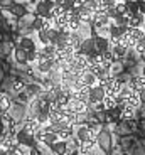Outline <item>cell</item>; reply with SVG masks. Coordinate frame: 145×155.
<instances>
[{"instance_id":"6da1fadb","label":"cell","mask_w":145,"mask_h":155,"mask_svg":"<svg viewBox=\"0 0 145 155\" xmlns=\"http://www.w3.org/2000/svg\"><path fill=\"white\" fill-rule=\"evenodd\" d=\"M123 83L118 79V78H110L108 81L103 84V88H105V93L106 94H110V96H117L118 93H120V89H122Z\"/></svg>"},{"instance_id":"7a4b0ae2","label":"cell","mask_w":145,"mask_h":155,"mask_svg":"<svg viewBox=\"0 0 145 155\" xmlns=\"http://www.w3.org/2000/svg\"><path fill=\"white\" fill-rule=\"evenodd\" d=\"M106 96L105 93V88L103 84H94L91 86V91H90V100H88V105H94V103H98V101H103V98Z\"/></svg>"},{"instance_id":"3957f363","label":"cell","mask_w":145,"mask_h":155,"mask_svg":"<svg viewBox=\"0 0 145 155\" xmlns=\"http://www.w3.org/2000/svg\"><path fill=\"white\" fill-rule=\"evenodd\" d=\"M54 0H39L37 5H35V14L39 17H47L49 12L54 8Z\"/></svg>"},{"instance_id":"277c9868","label":"cell","mask_w":145,"mask_h":155,"mask_svg":"<svg viewBox=\"0 0 145 155\" xmlns=\"http://www.w3.org/2000/svg\"><path fill=\"white\" fill-rule=\"evenodd\" d=\"M22 128L29 133V135H34V133L41 128V123L37 121V118H29V116H25V121H24Z\"/></svg>"},{"instance_id":"5b68a950","label":"cell","mask_w":145,"mask_h":155,"mask_svg":"<svg viewBox=\"0 0 145 155\" xmlns=\"http://www.w3.org/2000/svg\"><path fill=\"white\" fill-rule=\"evenodd\" d=\"M69 106L71 110L74 113H78V115H81V113H86L88 111V103H84V101L78 100V98H73V100L69 101Z\"/></svg>"},{"instance_id":"8992f818","label":"cell","mask_w":145,"mask_h":155,"mask_svg":"<svg viewBox=\"0 0 145 155\" xmlns=\"http://www.w3.org/2000/svg\"><path fill=\"white\" fill-rule=\"evenodd\" d=\"M127 84L132 88V91H142L145 88V76L143 74H138V76H133Z\"/></svg>"},{"instance_id":"52a82bcc","label":"cell","mask_w":145,"mask_h":155,"mask_svg":"<svg viewBox=\"0 0 145 155\" xmlns=\"http://www.w3.org/2000/svg\"><path fill=\"white\" fill-rule=\"evenodd\" d=\"M94 41V47L100 51V52H105V51L110 49V37H101V35H96L93 37Z\"/></svg>"},{"instance_id":"ba28073f","label":"cell","mask_w":145,"mask_h":155,"mask_svg":"<svg viewBox=\"0 0 145 155\" xmlns=\"http://www.w3.org/2000/svg\"><path fill=\"white\" fill-rule=\"evenodd\" d=\"M125 105L132 106V108H140L142 103H140V91H132V93L128 94V98L125 100Z\"/></svg>"},{"instance_id":"9c48e42d","label":"cell","mask_w":145,"mask_h":155,"mask_svg":"<svg viewBox=\"0 0 145 155\" xmlns=\"http://www.w3.org/2000/svg\"><path fill=\"white\" fill-rule=\"evenodd\" d=\"M79 79H81L83 83L86 86H94V84H98V78L94 76L91 71H83L81 76H79Z\"/></svg>"},{"instance_id":"30bf717a","label":"cell","mask_w":145,"mask_h":155,"mask_svg":"<svg viewBox=\"0 0 145 155\" xmlns=\"http://www.w3.org/2000/svg\"><path fill=\"white\" fill-rule=\"evenodd\" d=\"M51 150L54 155H64V153H68V143L63 142V140H58V142H54L51 145Z\"/></svg>"},{"instance_id":"8fae6325","label":"cell","mask_w":145,"mask_h":155,"mask_svg":"<svg viewBox=\"0 0 145 155\" xmlns=\"http://www.w3.org/2000/svg\"><path fill=\"white\" fill-rule=\"evenodd\" d=\"M143 14H140V12H137V14H132L128 19V25L130 27H142L145 24V19H143Z\"/></svg>"},{"instance_id":"7c38bea8","label":"cell","mask_w":145,"mask_h":155,"mask_svg":"<svg viewBox=\"0 0 145 155\" xmlns=\"http://www.w3.org/2000/svg\"><path fill=\"white\" fill-rule=\"evenodd\" d=\"M0 121H2V125H4L7 130H10V128H14L15 127V120H14V116L10 115V113H7V111H2V115H0Z\"/></svg>"},{"instance_id":"4fadbf2b","label":"cell","mask_w":145,"mask_h":155,"mask_svg":"<svg viewBox=\"0 0 145 155\" xmlns=\"http://www.w3.org/2000/svg\"><path fill=\"white\" fill-rule=\"evenodd\" d=\"M94 49V41L93 37H86L81 41V46H79V52H83V54H88V52H91V51Z\"/></svg>"},{"instance_id":"5bb4252c","label":"cell","mask_w":145,"mask_h":155,"mask_svg":"<svg viewBox=\"0 0 145 155\" xmlns=\"http://www.w3.org/2000/svg\"><path fill=\"white\" fill-rule=\"evenodd\" d=\"M94 145H96V138L83 140L81 145H79V152H81V153H90V152L94 148Z\"/></svg>"},{"instance_id":"9a60e30c","label":"cell","mask_w":145,"mask_h":155,"mask_svg":"<svg viewBox=\"0 0 145 155\" xmlns=\"http://www.w3.org/2000/svg\"><path fill=\"white\" fill-rule=\"evenodd\" d=\"M78 132H76L74 133V135L76 137H78V138L79 140H81V142H83V140H88V138H91V133H90V128H88L86 127V125H84V123H83V125H78Z\"/></svg>"},{"instance_id":"2e32d148","label":"cell","mask_w":145,"mask_h":155,"mask_svg":"<svg viewBox=\"0 0 145 155\" xmlns=\"http://www.w3.org/2000/svg\"><path fill=\"white\" fill-rule=\"evenodd\" d=\"M10 106H12L10 96L0 91V110H2V111H8V110H10Z\"/></svg>"},{"instance_id":"e0dca14e","label":"cell","mask_w":145,"mask_h":155,"mask_svg":"<svg viewBox=\"0 0 145 155\" xmlns=\"http://www.w3.org/2000/svg\"><path fill=\"white\" fill-rule=\"evenodd\" d=\"M71 137H74V130H73V127H69V128H63V130H59V132H58V140L68 142V140H69Z\"/></svg>"},{"instance_id":"ac0fdd59","label":"cell","mask_w":145,"mask_h":155,"mask_svg":"<svg viewBox=\"0 0 145 155\" xmlns=\"http://www.w3.org/2000/svg\"><path fill=\"white\" fill-rule=\"evenodd\" d=\"M14 58H15L17 62H20V64H25V62H27V51L22 49V47H17V49L14 51Z\"/></svg>"},{"instance_id":"d6986e66","label":"cell","mask_w":145,"mask_h":155,"mask_svg":"<svg viewBox=\"0 0 145 155\" xmlns=\"http://www.w3.org/2000/svg\"><path fill=\"white\" fill-rule=\"evenodd\" d=\"M111 51H113V54L117 56V59H122V58H125V56H127V52H128V47H125L122 42H120V44H117V46L111 47Z\"/></svg>"},{"instance_id":"ffe728a7","label":"cell","mask_w":145,"mask_h":155,"mask_svg":"<svg viewBox=\"0 0 145 155\" xmlns=\"http://www.w3.org/2000/svg\"><path fill=\"white\" fill-rule=\"evenodd\" d=\"M19 47H22V49H25V51H35V49H37V47H35V42L32 41V39H29V37H22V39H20Z\"/></svg>"},{"instance_id":"44dd1931","label":"cell","mask_w":145,"mask_h":155,"mask_svg":"<svg viewBox=\"0 0 145 155\" xmlns=\"http://www.w3.org/2000/svg\"><path fill=\"white\" fill-rule=\"evenodd\" d=\"M90 91H91V86H83L79 91H74V93L78 94V100L88 103V100H90Z\"/></svg>"},{"instance_id":"7402d4cb","label":"cell","mask_w":145,"mask_h":155,"mask_svg":"<svg viewBox=\"0 0 145 155\" xmlns=\"http://www.w3.org/2000/svg\"><path fill=\"white\" fill-rule=\"evenodd\" d=\"M54 142H58V133L46 132V133H44V137H42V142H41V143H46V145H49V147H51Z\"/></svg>"},{"instance_id":"603a6c76","label":"cell","mask_w":145,"mask_h":155,"mask_svg":"<svg viewBox=\"0 0 145 155\" xmlns=\"http://www.w3.org/2000/svg\"><path fill=\"white\" fill-rule=\"evenodd\" d=\"M68 143V152H73V150H79V145H81V140L78 138V137H71L69 140L66 142Z\"/></svg>"},{"instance_id":"cb8c5ba5","label":"cell","mask_w":145,"mask_h":155,"mask_svg":"<svg viewBox=\"0 0 145 155\" xmlns=\"http://www.w3.org/2000/svg\"><path fill=\"white\" fill-rule=\"evenodd\" d=\"M37 37H39V42L42 44V46H49V44H51V41H49V34H47L46 29L37 31Z\"/></svg>"},{"instance_id":"d4e9b609","label":"cell","mask_w":145,"mask_h":155,"mask_svg":"<svg viewBox=\"0 0 145 155\" xmlns=\"http://www.w3.org/2000/svg\"><path fill=\"white\" fill-rule=\"evenodd\" d=\"M133 113H135V108H132V106H128V105H123L122 106V116L125 118V120L133 118Z\"/></svg>"},{"instance_id":"484cf974","label":"cell","mask_w":145,"mask_h":155,"mask_svg":"<svg viewBox=\"0 0 145 155\" xmlns=\"http://www.w3.org/2000/svg\"><path fill=\"white\" fill-rule=\"evenodd\" d=\"M25 91L31 94V98H34V96H37V94L42 91V88L37 86V84H27V86H25Z\"/></svg>"},{"instance_id":"4316f807","label":"cell","mask_w":145,"mask_h":155,"mask_svg":"<svg viewBox=\"0 0 145 155\" xmlns=\"http://www.w3.org/2000/svg\"><path fill=\"white\" fill-rule=\"evenodd\" d=\"M103 103H105V108H106V111L117 106V101H115V96H110V94H106V96L103 98Z\"/></svg>"},{"instance_id":"83f0119b","label":"cell","mask_w":145,"mask_h":155,"mask_svg":"<svg viewBox=\"0 0 145 155\" xmlns=\"http://www.w3.org/2000/svg\"><path fill=\"white\" fill-rule=\"evenodd\" d=\"M25 83L22 81V79H14V83H12V89H14V91H15V93H20V91H24V89H25Z\"/></svg>"},{"instance_id":"f1b7e54d","label":"cell","mask_w":145,"mask_h":155,"mask_svg":"<svg viewBox=\"0 0 145 155\" xmlns=\"http://www.w3.org/2000/svg\"><path fill=\"white\" fill-rule=\"evenodd\" d=\"M54 4L58 5V7L66 8V10H69V8L74 7V2H73V0H54Z\"/></svg>"},{"instance_id":"f546056e","label":"cell","mask_w":145,"mask_h":155,"mask_svg":"<svg viewBox=\"0 0 145 155\" xmlns=\"http://www.w3.org/2000/svg\"><path fill=\"white\" fill-rule=\"evenodd\" d=\"M42 20H44L42 17H39L37 14H34V20H32V29H34L35 32L42 29Z\"/></svg>"},{"instance_id":"4dcf8cb0","label":"cell","mask_w":145,"mask_h":155,"mask_svg":"<svg viewBox=\"0 0 145 155\" xmlns=\"http://www.w3.org/2000/svg\"><path fill=\"white\" fill-rule=\"evenodd\" d=\"M122 31L117 24H110V37H122Z\"/></svg>"},{"instance_id":"1f68e13d","label":"cell","mask_w":145,"mask_h":155,"mask_svg":"<svg viewBox=\"0 0 145 155\" xmlns=\"http://www.w3.org/2000/svg\"><path fill=\"white\" fill-rule=\"evenodd\" d=\"M96 32H98V35H101V37H110V24H108V25H101V27H98Z\"/></svg>"},{"instance_id":"d6a6232c","label":"cell","mask_w":145,"mask_h":155,"mask_svg":"<svg viewBox=\"0 0 145 155\" xmlns=\"http://www.w3.org/2000/svg\"><path fill=\"white\" fill-rule=\"evenodd\" d=\"M10 10H12V14H14V15H17V17H22L24 14H25V8H24L22 5H14Z\"/></svg>"},{"instance_id":"836d02e7","label":"cell","mask_w":145,"mask_h":155,"mask_svg":"<svg viewBox=\"0 0 145 155\" xmlns=\"http://www.w3.org/2000/svg\"><path fill=\"white\" fill-rule=\"evenodd\" d=\"M113 20V24H117V25H128V17L127 15H117Z\"/></svg>"},{"instance_id":"e575fe53","label":"cell","mask_w":145,"mask_h":155,"mask_svg":"<svg viewBox=\"0 0 145 155\" xmlns=\"http://www.w3.org/2000/svg\"><path fill=\"white\" fill-rule=\"evenodd\" d=\"M35 61H37V49L27 51V62H35Z\"/></svg>"},{"instance_id":"d590c367","label":"cell","mask_w":145,"mask_h":155,"mask_svg":"<svg viewBox=\"0 0 145 155\" xmlns=\"http://www.w3.org/2000/svg\"><path fill=\"white\" fill-rule=\"evenodd\" d=\"M14 0H0V7L2 8H12L14 7Z\"/></svg>"},{"instance_id":"8d00e7d4","label":"cell","mask_w":145,"mask_h":155,"mask_svg":"<svg viewBox=\"0 0 145 155\" xmlns=\"http://www.w3.org/2000/svg\"><path fill=\"white\" fill-rule=\"evenodd\" d=\"M138 12L145 15V0H140V2H138Z\"/></svg>"},{"instance_id":"74e56055","label":"cell","mask_w":145,"mask_h":155,"mask_svg":"<svg viewBox=\"0 0 145 155\" xmlns=\"http://www.w3.org/2000/svg\"><path fill=\"white\" fill-rule=\"evenodd\" d=\"M140 103H142V105H145V88L140 91Z\"/></svg>"},{"instance_id":"f35d334b","label":"cell","mask_w":145,"mask_h":155,"mask_svg":"<svg viewBox=\"0 0 145 155\" xmlns=\"http://www.w3.org/2000/svg\"><path fill=\"white\" fill-rule=\"evenodd\" d=\"M128 127L130 128H135V120H132V118H130V120H128Z\"/></svg>"},{"instance_id":"ab89813d","label":"cell","mask_w":145,"mask_h":155,"mask_svg":"<svg viewBox=\"0 0 145 155\" xmlns=\"http://www.w3.org/2000/svg\"><path fill=\"white\" fill-rule=\"evenodd\" d=\"M142 74H143V76H145V66H143V73H142Z\"/></svg>"},{"instance_id":"60d3db41","label":"cell","mask_w":145,"mask_h":155,"mask_svg":"<svg viewBox=\"0 0 145 155\" xmlns=\"http://www.w3.org/2000/svg\"><path fill=\"white\" fill-rule=\"evenodd\" d=\"M83 2H84V4H86V2H90V0H83Z\"/></svg>"},{"instance_id":"b9f144b4","label":"cell","mask_w":145,"mask_h":155,"mask_svg":"<svg viewBox=\"0 0 145 155\" xmlns=\"http://www.w3.org/2000/svg\"><path fill=\"white\" fill-rule=\"evenodd\" d=\"M31 2H37V0H31Z\"/></svg>"},{"instance_id":"7bdbcfd3","label":"cell","mask_w":145,"mask_h":155,"mask_svg":"<svg viewBox=\"0 0 145 155\" xmlns=\"http://www.w3.org/2000/svg\"><path fill=\"white\" fill-rule=\"evenodd\" d=\"M137 2H140V0H137Z\"/></svg>"},{"instance_id":"ee69618b","label":"cell","mask_w":145,"mask_h":155,"mask_svg":"<svg viewBox=\"0 0 145 155\" xmlns=\"http://www.w3.org/2000/svg\"><path fill=\"white\" fill-rule=\"evenodd\" d=\"M143 27H145V24H143Z\"/></svg>"}]
</instances>
